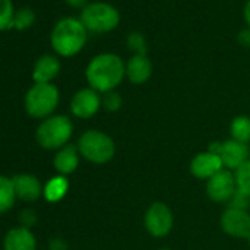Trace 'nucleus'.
<instances>
[{
    "label": "nucleus",
    "instance_id": "39448f33",
    "mask_svg": "<svg viewBox=\"0 0 250 250\" xmlns=\"http://www.w3.org/2000/svg\"><path fill=\"white\" fill-rule=\"evenodd\" d=\"M78 150L80 155H83L87 161L103 165L113 158L115 145L107 134L97 130H88L80 137Z\"/></svg>",
    "mask_w": 250,
    "mask_h": 250
},
{
    "label": "nucleus",
    "instance_id": "f03ea898",
    "mask_svg": "<svg viewBox=\"0 0 250 250\" xmlns=\"http://www.w3.org/2000/svg\"><path fill=\"white\" fill-rule=\"evenodd\" d=\"M87 42V28L80 18L68 17L56 22L50 34L53 50L63 56L71 58L83 50Z\"/></svg>",
    "mask_w": 250,
    "mask_h": 250
},
{
    "label": "nucleus",
    "instance_id": "cd10ccee",
    "mask_svg": "<svg viewBox=\"0 0 250 250\" xmlns=\"http://www.w3.org/2000/svg\"><path fill=\"white\" fill-rule=\"evenodd\" d=\"M65 2H66L69 6H72V8H75V9H81V11L88 5V0H65Z\"/></svg>",
    "mask_w": 250,
    "mask_h": 250
},
{
    "label": "nucleus",
    "instance_id": "1a4fd4ad",
    "mask_svg": "<svg viewBox=\"0 0 250 250\" xmlns=\"http://www.w3.org/2000/svg\"><path fill=\"white\" fill-rule=\"evenodd\" d=\"M235 191H237L235 175L231 174V171L228 169H221L216 175L208 180L206 193L209 199L216 203L229 202Z\"/></svg>",
    "mask_w": 250,
    "mask_h": 250
},
{
    "label": "nucleus",
    "instance_id": "6ab92c4d",
    "mask_svg": "<svg viewBox=\"0 0 250 250\" xmlns=\"http://www.w3.org/2000/svg\"><path fill=\"white\" fill-rule=\"evenodd\" d=\"M15 188L12 180L0 175V213L6 212L14 206L15 202Z\"/></svg>",
    "mask_w": 250,
    "mask_h": 250
},
{
    "label": "nucleus",
    "instance_id": "f8f14e48",
    "mask_svg": "<svg viewBox=\"0 0 250 250\" xmlns=\"http://www.w3.org/2000/svg\"><path fill=\"white\" fill-rule=\"evenodd\" d=\"M221 169H224V165H222L219 156L209 150L196 155L190 164L191 174L200 180H209L213 175H216Z\"/></svg>",
    "mask_w": 250,
    "mask_h": 250
},
{
    "label": "nucleus",
    "instance_id": "9b49d317",
    "mask_svg": "<svg viewBox=\"0 0 250 250\" xmlns=\"http://www.w3.org/2000/svg\"><path fill=\"white\" fill-rule=\"evenodd\" d=\"M102 106L100 94L93 88H83L71 100V110L77 118H91Z\"/></svg>",
    "mask_w": 250,
    "mask_h": 250
},
{
    "label": "nucleus",
    "instance_id": "0eeeda50",
    "mask_svg": "<svg viewBox=\"0 0 250 250\" xmlns=\"http://www.w3.org/2000/svg\"><path fill=\"white\" fill-rule=\"evenodd\" d=\"M209 152L219 156L222 165L231 171H237L246 161H249V146L235 140H227V142H215L209 146Z\"/></svg>",
    "mask_w": 250,
    "mask_h": 250
},
{
    "label": "nucleus",
    "instance_id": "4468645a",
    "mask_svg": "<svg viewBox=\"0 0 250 250\" xmlns=\"http://www.w3.org/2000/svg\"><path fill=\"white\" fill-rule=\"evenodd\" d=\"M12 183H14L17 197H20L24 202H34L43 193L42 184L34 175H30V174L15 175Z\"/></svg>",
    "mask_w": 250,
    "mask_h": 250
},
{
    "label": "nucleus",
    "instance_id": "5701e85b",
    "mask_svg": "<svg viewBox=\"0 0 250 250\" xmlns=\"http://www.w3.org/2000/svg\"><path fill=\"white\" fill-rule=\"evenodd\" d=\"M235 181L238 190L246 193L250 197V159L246 161L237 171H235Z\"/></svg>",
    "mask_w": 250,
    "mask_h": 250
},
{
    "label": "nucleus",
    "instance_id": "20e7f679",
    "mask_svg": "<svg viewBox=\"0 0 250 250\" xmlns=\"http://www.w3.org/2000/svg\"><path fill=\"white\" fill-rule=\"evenodd\" d=\"M72 136V122L68 116L55 115L47 118L37 128V142L42 147L53 150L65 146Z\"/></svg>",
    "mask_w": 250,
    "mask_h": 250
},
{
    "label": "nucleus",
    "instance_id": "6e6552de",
    "mask_svg": "<svg viewBox=\"0 0 250 250\" xmlns=\"http://www.w3.org/2000/svg\"><path fill=\"white\" fill-rule=\"evenodd\" d=\"M174 224V216L171 209L162 203V202H155L149 206L145 215V225L146 229L149 231L150 235L153 237H165Z\"/></svg>",
    "mask_w": 250,
    "mask_h": 250
},
{
    "label": "nucleus",
    "instance_id": "a211bd4d",
    "mask_svg": "<svg viewBox=\"0 0 250 250\" xmlns=\"http://www.w3.org/2000/svg\"><path fill=\"white\" fill-rule=\"evenodd\" d=\"M231 139L240 143L247 145L250 142V118L249 116H235L231 122Z\"/></svg>",
    "mask_w": 250,
    "mask_h": 250
},
{
    "label": "nucleus",
    "instance_id": "c756f323",
    "mask_svg": "<svg viewBox=\"0 0 250 250\" xmlns=\"http://www.w3.org/2000/svg\"><path fill=\"white\" fill-rule=\"evenodd\" d=\"M161 250H169V249H161Z\"/></svg>",
    "mask_w": 250,
    "mask_h": 250
},
{
    "label": "nucleus",
    "instance_id": "412c9836",
    "mask_svg": "<svg viewBox=\"0 0 250 250\" xmlns=\"http://www.w3.org/2000/svg\"><path fill=\"white\" fill-rule=\"evenodd\" d=\"M14 3L12 0H0V31L14 28Z\"/></svg>",
    "mask_w": 250,
    "mask_h": 250
},
{
    "label": "nucleus",
    "instance_id": "b1692460",
    "mask_svg": "<svg viewBox=\"0 0 250 250\" xmlns=\"http://www.w3.org/2000/svg\"><path fill=\"white\" fill-rule=\"evenodd\" d=\"M127 46L130 50L134 52V55H146L147 53V43L142 33H130L127 36Z\"/></svg>",
    "mask_w": 250,
    "mask_h": 250
},
{
    "label": "nucleus",
    "instance_id": "423d86ee",
    "mask_svg": "<svg viewBox=\"0 0 250 250\" xmlns=\"http://www.w3.org/2000/svg\"><path fill=\"white\" fill-rule=\"evenodd\" d=\"M59 103V90L52 83H36L25 96V109L34 118H46Z\"/></svg>",
    "mask_w": 250,
    "mask_h": 250
},
{
    "label": "nucleus",
    "instance_id": "aec40b11",
    "mask_svg": "<svg viewBox=\"0 0 250 250\" xmlns=\"http://www.w3.org/2000/svg\"><path fill=\"white\" fill-rule=\"evenodd\" d=\"M68 190V180L62 175L52 178L44 188V196L49 202H58L61 200Z\"/></svg>",
    "mask_w": 250,
    "mask_h": 250
},
{
    "label": "nucleus",
    "instance_id": "7ed1b4c3",
    "mask_svg": "<svg viewBox=\"0 0 250 250\" xmlns=\"http://www.w3.org/2000/svg\"><path fill=\"white\" fill-rule=\"evenodd\" d=\"M81 22L87 31L104 34L113 31L121 22L119 11L106 2H93L88 3L80 15Z\"/></svg>",
    "mask_w": 250,
    "mask_h": 250
},
{
    "label": "nucleus",
    "instance_id": "dca6fc26",
    "mask_svg": "<svg viewBox=\"0 0 250 250\" xmlns=\"http://www.w3.org/2000/svg\"><path fill=\"white\" fill-rule=\"evenodd\" d=\"M5 250H36V238L27 228L11 229L5 237Z\"/></svg>",
    "mask_w": 250,
    "mask_h": 250
},
{
    "label": "nucleus",
    "instance_id": "2eb2a0df",
    "mask_svg": "<svg viewBox=\"0 0 250 250\" xmlns=\"http://www.w3.org/2000/svg\"><path fill=\"white\" fill-rule=\"evenodd\" d=\"M61 71V62L53 55H43L34 65L33 80L36 83L44 84L52 83Z\"/></svg>",
    "mask_w": 250,
    "mask_h": 250
},
{
    "label": "nucleus",
    "instance_id": "ddd939ff",
    "mask_svg": "<svg viewBox=\"0 0 250 250\" xmlns=\"http://www.w3.org/2000/svg\"><path fill=\"white\" fill-rule=\"evenodd\" d=\"M153 66L146 55H133L125 63V77L133 84H145L152 77Z\"/></svg>",
    "mask_w": 250,
    "mask_h": 250
},
{
    "label": "nucleus",
    "instance_id": "393cba45",
    "mask_svg": "<svg viewBox=\"0 0 250 250\" xmlns=\"http://www.w3.org/2000/svg\"><path fill=\"white\" fill-rule=\"evenodd\" d=\"M121 97H119V94L118 93H115V91H109V93H104V97L102 99V104L107 109V110H110V112H115V110H118L119 107H121Z\"/></svg>",
    "mask_w": 250,
    "mask_h": 250
},
{
    "label": "nucleus",
    "instance_id": "f3484780",
    "mask_svg": "<svg viewBox=\"0 0 250 250\" xmlns=\"http://www.w3.org/2000/svg\"><path fill=\"white\" fill-rule=\"evenodd\" d=\"M55 168L62 174V175H68L71 172H74L78 167V152L74 146H65L63 149H61L58 152V155L55 156Z\"/></svg>",
    "mask_w": 250,
    "mask_h": 250
},
{
    "label": "nucleus",
    "instance_id": "a878e982",
    "mask_svg": "<svg viewBox=\"0 0 250 250\" xmlns=\"http://www.w3.org/2000/svg\"><path fill=\"white\" fill-rule=\"evenodd\" d=\"M249 200H250V197L246 193H243L241 190H238V187H237V191L234 193V196L229 200V208L246 210L247 206H249Z\"/></svg>",
    "mask_w": 250,
    "mask_h": 250
},
{
    "label": "nucleus",
    "instance_id": "4be33fe9",
    "mask_svg": "<svg viewBox=\"0 0 250 250\" xmlns=\"http://www.w3.org/2000/svg\"><path fill=\"white\" fill-rule=\"evenodd\" d=\"M36 21V14L33 9L30 8H22L20 9L18 12H15V17H14V28L20 30V31H24L27 28H30Z\"/></svg>",
    "mask_w": 250,
    "mask_h": 250
},
{
    "label": "nucleus",
    "instance_id": "9d476101",
    "mask_svg": "<svg viewBox=\"0 0 250 250\" xmlns=\"http://www.w3.org/2000/svg\"><path fill=\"white\" fill-rule=\"evenodd\" d=\"M221 227L231 237L250 240V215L247 210L228 208L221 216Z\"/></svg>",
    "mask_w": 250,
    "mask_h": 250
},
{
    "label": "nucleus",
    "instance_id": "c85d7f7f",
    "mask_svg": "<svg viewBox=\"0 0 250 250\" xmlns=\"http://www.w3.org/2000/svg\"><path fill=\"white\" fill-rule=\"evenodd\" d=\"M243 15H244V21L247 24V27L250 28V0H247L246 5H244V9H243Z\"/></svg>",
    "mask_w": 250,
    "mask_h": 250
},
{
    "label": "nucleus",
    "instance_id": "f257e3e1",
    "mask_svg": "<svg viewBox=\"0 0 250 250\" xmlns=\"http://www.w3.org/2000/svg\"><path fill=\"white\" fill-rule=\"evenodd\" d=\"M85 78L97 93L113 91L125 78V63L115 53H100L87 65Z\"/></svg>",
    "mask_w": 250,
    "mask_h": 250
},
{
    "label": "nucleus",
    "instance_id": "bb28decb",
    "mask_svg": "<svg viewBox=\"0 0 250 250\" xmlns=\"http://www.w3.org/2000/svg\"><path fill=\"white\" fill-rule=\"evenodd\" d=\"M237 40H238V43H240L241 46L250 47V28L247 27V28L241 30V31L238 33V36H237Z\"/></svg>",
    "mask_w": 250,
    "mask_h": 250
}]
</instances>
